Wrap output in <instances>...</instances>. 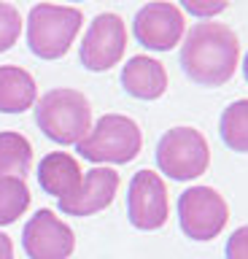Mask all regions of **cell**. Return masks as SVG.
Instances as JSON below:
<instances>
[{"label":"cell","mask_w":248,"mask_h":259,"mask_svg":"<svg viewBox=\"0 0 248 259\" xmlns=\"http://www.w3.org/2000/svg\"><path fill=\"white\" fill-rule=\"evenodd\" d=\"M240 65V40L221 22H197L183 35L181 68L200 87H221Z\"/></svg>","instance_id":"cell-1"},{"label":"cell","mask_w":248,"mask_h":259,"mask_svg":"<svg viewBox=\"0 0 248 259\" xmlns=\"http://www.w3.org/2000/svg\"><path fill=\"white\" fill-rule=\"evenodd\" d=\"M35 121L49 141L76 146L92 130V105L78 89L57 87L35 100Z\"/></svg>","instance_id":"cell-2"},{"label":"cell","mask_w":248,"mask_h":259,"mask_svg":"<svg viewBox=\"0 0 248 259\" xmlns=\"http://www.w3.org/2000/svg\"><path fill=\"white\" fill-rule=\"evenodd\" d=\"M78 154L97 165H127L143 149V133L138 121L124 113H106L92 124L81 143H76Z\"/></svg>","instance_id":"cell-3"},{"label":"cell","mask_w":248,"mask_h":259,"mask_svg":"<svg viewBox=\"0 0 248 259\" xmlns=\"http://www.w3.org/2000/svg\"><path fill=\"white\" fill-rule=\"evenodd\" d=\"M84 14L73 6L38 3L27 16V46L41 60H60L73 46Z\"/></svg>","instance_id":"cell-4"},{"label":"cell","mask_w":248,"mask_h":259,"mask_svg":"<svg viewBox=\"0 0 248 259\" xmlns=\"http://www.w3.org/2000/svg\"><path fill=\"white\" fill-rule=\"evenodd\" d=\"M211 165V146L194 127H173L157 143V167L173 181H194Z\"/></svg>","instance_id":"cell-5"},{"label":"cell","mask_w":248,"mask_h":259,"mask_svg":"<svg viewBox=\"0 0 248 259\" xmlns=\"http://www.w3.org/2000/svg\"><path fill=\"white\" fill-rule=\"evenodd\" d=\"M178 222L186 238L213 240L229 222V205L213 186H191L178 197Z\"/></svg>","instance_id":"cell-6"},{"label":"cell","mask_w":248,"mask_h":259,"mask_svg":"<svg viewBox=\"0 0 248 259\" xmlns=\"http://www.w3.org/2000/svg\"><path fill=\"white\" fill-rule=\"evenodd\" d=\"M127 52V24L119 14H97L89 22V30L81 40V65L92 73L111 70L122 62Z\"/></svg>","instance_id":"cell-7"},{"label":"cell","mask_w":248,"mask_h":259,"mask_svg":"<svg viewBox=\"0 0 248 259\" xmlns=\"http://www.w3.org/2000/svg\"><path fill=\"white\" fill-rule=\"evenodd\" d=\"M132 35L148 52H170L186 35L183 11L167 0L146 3L132 19Z\"/></svg>","instance_id":"cell-8"},{"label":"cell","mask_w":248,"mask_h":259,"mask_svg":"<svg viewBox=\"0 0 248 259\" xmlns=\"http://www.w3.org/2000/svg\"><path fill=\"white\" fill-rule=\"evenodd\" d=\"M127 216L135 230L154 232L167 224L170 202H167V186L162 176L154 170H138L127 189Z\"/></svg>","instance_id":"cell-9"},{"label":"cell","mask_w":248,"mask_h":259,"mask_svg":"<svg viewBox=\"0 0 248 259\" xmlns=\"http://www.w3.org/2000/svg\"><path fill=\"white\" fill-rule=\"evenodd\" d=\"M22 248L30 259H68L76 248V235L54 210L43 208L25 224Z\"/></svg>","instance_id":"cell-10"},{"label":"cell","mask_w":248,"mask_h":259,"mask_svg":"<svg viewBox=\"0 0 248 259\" xmlns=\"http://www.w3.org/2000/svg\"><path fill=\"white\" fill-rule=\"evenodd\" d=\"M119 184H122V178L114 167H92L89 173H84L78 189L60 200V210L65 216H78V219L106 210L116 197Z\"/></svg>","instance_id":"cell-11"},{"label":"cell","mask_w":248,"mask_h":259,"mask_svg":"<svg viewBox=\"0 0 248 259\" xmlns=\"http://www.w3.org/2000/svg\"><path fill=\"white\" fill-rule=\"evenodd\" d=\"M122 87L138 100H157L167 92V70L154 57L135 54L122 68Z\"/></svg>","instance_id":"cell-12"},{"label":"cell","mask_w":248,"mask_h":259,"mask_svg":"<svg viewBox=\"0 0 248 259\" xmlns=\"http://www.w3.org/2000/svg\"><path fill=\"white\" fill-rule=\"evenodd\" d=\"M81 178H84L81 167H78L76 157H70L68 151L46 154L41 159V165H38V184H41V189L57 200L73 194L78 189V184H81Z\"/></svg>","instance_id":"cell-13"},{"label":"cell","mask_w":248,"mask_h":259,"mask_svg":"<svg viewBox=\"0 0 248 259\" xmlns=\"http://www.w3.org/2000/svg\"><path fill=\"white\" fill-rule=\"evenodd\" d=\"M38 100L35 78L25 68L0 65V113H22Z\"/></svg>","instance_id":"cell-14"},{"label":"cell","mask_w":248,"mask_h":259,"mask_svg":"<svg viewBox=\"0 0 248 259\" xmlns=\"http://www.w3.org/2000/svg\"><path fill=\"white\" fill-rule=\"evenodd\" d=\"M33 167V146L19 133H0V178H25Z\"/></svg>","instance_id":"cell-15"},{"label":"cell","mask_w":248,"mask_h":259,"mask_svg":"<svg viewBox=\"0 0 248 259\" xmlns=\"http://www.w3.org/2000/svg\"><path fill=\"white\" fill-rule=\"evenodd\" d=\"M219 130H221V141L232 151L248 154V100L229 103L221 113Z\"/></svg>","instance_id":"cell-16"},{"label":"cell","mask_w":248,"mask_h":259,"mask_svg":"<svg viewBox=\"0 0 248 259\" xmlns=\"http://www.w3.org/2000/svg\"><path fill=\"white\" fill-rule=\"evenodd\" d=\"M30 208V189L25 178H0V227L14 224Z\"/></svg>","instance_id":"cell-17"},{"label":"cell","mask_w":248,"mask_h":259,"mask_svg":"<svg viewBox=\"0 0 248 259\" xmlns=\"http://www.w3.org/2000/svg\"><path fill=\"white\" fill-rule=\"evenodd\" d=\"M22 35V14L11 3H0V54L19 40Z\"/></svg>","instance_id":"cell-18"},{"label":"cell","mask_w":248,"mask_h":259,"mask_svg":"<svg viewBox=\"0 0 248 259\" xmlns=\"http://www.w3.org/2000/svg\"><path fill=\"white\" fill-rule=\"evenodd\" d=\"M229 0H181V8L197 19H213L221 11H227Z\"/></svg>","instance_id":"cell-19"},{"label":"cell","mask_w":248,"mask_h":259,"mask_svg":"<svg viewBox=\"0 0 248 259\" xmlns=\"http://www.w3.org/2000/svg\"><path fill=\"white\" fill-rule=\"evenodd\" d=\"M227 259H248V224L237 227L227 240Z\"/></svg>","instance_id":"cell-20"},{"label":"cell","mask_w":248,"mask_h":259,"mask_svg":"<svg viewBox=\"0 0 248 259\" xmlns=\"http://www.w3.org/2000/svg\"><path fill=\"white\" fill-rule=\"evenodd\" d=\"M0 259H14V243L6 232H0Z\"/></svg>","instance_id":"cell-21"},{"label":"cell","mask_w":248,"mask_h":259,"mask_svg":"<svg viewBox=\"0 0 248 259\" xmlns=\"http://www.w3.org/2000/svg\"><path fill=\"white\" fill-rule=\"evenodd\" d=\"M243 73H245V81H248V52H245V57H243Z\"/></svg>","instance_id":"cell-22"}]
</instances>
